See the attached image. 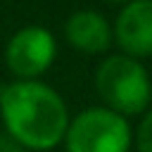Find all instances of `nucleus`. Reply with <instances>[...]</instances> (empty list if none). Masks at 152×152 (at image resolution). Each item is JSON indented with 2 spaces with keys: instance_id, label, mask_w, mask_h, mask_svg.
Listing matches in <instances>:
<instances>
[{
  "instance_id": "nucleus-5",
  "label": "nucleus",
  "mask_w": 152,
  "mask_h": 152,
  "mask_svg": "<svg viewBox=\"0 0 152 152\" xmlns=\"http://www.w3.org/2000/svg\"><path fill=\"white\" fill-rule=\"evenodd\" d=\"M114 36L128 57L152 55V0H133L124 5L116 17Z\"/></svg>"
},
{
  "instance_id": "nucleus-3",
  "label": "nucleus",
  "mask_w": 152,
  "mask_h": 152,
  "mask_svg": "<svg viewBox=\"0 0 152 152\" xmlns=\"http://www.w3.org/2000/svg\"><path fill=\"white\" fill-rule=\"evenodd\" d=\"M64 142L66 152H128L131 128L121 114L107 107H90L66 126Z\"/></svg>"
},
{
  "instance_id": "nucleus-1",
  "label": "nucleus",
  "mask_w": 152,
  "mask_h": 152,
  "mask_svg": "<svg viewBox=\"0 0 152 152\" xmlns=\"http://www.w3.org/2000/svg\"><path fill=\"white\" fill-rule=\"evenodd\" d=\"M5 133L28 150H52L64 140L69 114L57 90L40 81H14L0 88Z\"/></svg>"
},
{
  "instance_id": "nucleus-6",
  "label": "nucleus",
  "mask_w": 152,
  "mask_h": 152,
  "mask_svg": "<svg viewBox=\"0 0 152 152\" xmlns=\"http://www.w3.org/2000/svg\"><path fill=\"white\" fill-rule=\"evenodd\" d=\"M66 40L81 52H102L112 43V28L100 12L81 10L74 12L64 26Z\"/></svg>"
},
{
  "instance_id": "nucleus-7",
  "label": "nucleus",
  "mask_w": 152,
  "mask_h": 152,
  "mask_svg": "<svg viewBox=\"0 0 152 152\" xmlns=\"http://www.w3.org/2000/svg\"><path fill=\"white\" fill-rule=\"evenodd\" d=\"M138 152H152V112L142 119L138 128Z\"/></svg>"
},
{
  "instance_id": "nucleus-4",
  "label": "nucleus",
  "mask_w": 152,
  "mask_h": 152,
  "mask_svg": "<svg viewBox=\"0 0 152 152\" xmlns=\"http://www.w3.org/2000/svg\"><path fill=\"white\" fill-rule=\"evenodd\" d=\"M57 55L55 36L43 26L19 28L5 48V64L19 81H33L50 69Z\"/></svg>"
},
{
  "instance_id": "nucleus-9",
  "label": "nucleus",
  "mask_w": 152,
  "mask_h": 152,
  "mask_svg": "<svg viewBox=\"0 0 152 152\" xmlns=\"http://www.w3.org/2000/svg\"><path fill=\"white\" fill-rule=\"evenodd\" d=\"M104 2H112V5H128V2H133V0H104Z\"/></svg>"
},
{
  "instance_id": "nucleus-8",
  "label": "nucleus",
  "mask_w": 152,
  "mask_h": 152,
  "mask_svg": "<svg viewBox=\"0 0 152 152\" xmlns=\"http://www.w3.org/2000/svg\"><path fill=\"white\" fill-rule=\"evenodd\" d=\"M0 152H24V147L7 133H0Z\"/></svg>"
},
{
  "instance_id": "nucleus-2",
  "label": "nucleus",
  "mask_w": 152,
  "mask_h": 152,
  "mask_svg": "<svg viewBox=\"0 0 152 152\" xmlns=\"http://www.w3.org/2000/svg\"><path fill=\"white\" fill-rule=\"evenodd\" d=\"M95 88L116 114H138L150 102V78L140 62L126 55L107 57L95 74Z\"/></svg>"
}]
</instances>
